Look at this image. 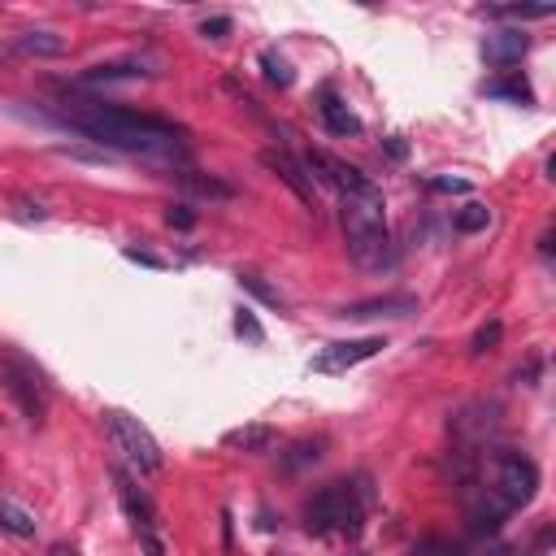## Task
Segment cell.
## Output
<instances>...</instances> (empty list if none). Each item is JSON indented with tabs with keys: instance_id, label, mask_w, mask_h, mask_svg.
Instances as JSON below:
<instances>
[{
	"instance_id": "20",
	"label": "cell",
	"mask_w": 556,
	"mask_h": 556,
	"mask_svg": "<svg viewBox=\"0 0 556 556\" xmlns=\"http://www.w3.org/2000/svg\"><path fill=\"white\" fill-rule=\"evenodd\" d=\"M487 222H491V209H487V205H478V200H470V205H461L457 213H452V226H457L461 235H478V231H487Z\"/></svg>"
},
{
	"instance_id": "2",
	"label": "cell",
	"mask_w": 556,
	"mask_h": 556,
	"mask_svg": "<svg viewBox=\"0 0 556 556\" xmlns=\"http://www.w3.org/2000/svg\"><path fill=\"white\" fill-rule=\"evenodd\" d=\"M457 470L465 483V509H470L474 535H496L513 509L530 504L539 487V465L517 448H474L457 452Z\"/></svg>"
},
{
	"instance_id": "26",
	"label": "cell",
	"mask_w": 556,
	"mask_h": 556,
	"mask_svg": "<svg viewBox=\"0 0 556 556\" xmlns=\"http://www.w3.org/2000/svg\"><path fill=\"white\" fill-rule=\"evenodd\" d=\"M235 331H239V335H248V339H257V344H261V339H265V331H261V322L252 318L248 309H239V318H235Z\"/></svg>"
},
{
	"instance_id": "25",
	"label": "cell",
	"mask_w": 556,
	"mask_h": 556,
	"mask_svg": "<svg viewBox=\"0 0 556 556\" xmlns=\"http://www.w3.org/2000/svg\"><path fill=\"white\" fill-rule=\"evenodd\" d=\"M166 226H174V231H192V226H196L192 205H170L166 209Z\"/></svg>"
},
{
	"instance_id": "30",
	"label": "cell",
	"mask_w": 556,
	"mask_h": 556,
	"mask_svg": "<svg viewBox=\"0 0 556 556\" xmlns=\"http://www.w3.org/2000/svg\"><path fill=\"white\" fill-rule=\"evenodd\" d=\"M417 556H457V548H452V543H426Z\"/></svg>"
},
{
	"instance_id": "32",
	"label": "cell",
	"mask_w": 556,
	"mask_h": 556,
	"mask_svg": "<svg viewBox=\"0 0 556 556\" xmlns=\"http://www.w3.org/2000/svg\"><path fill=\"white\" fill-rule=\"evenodd\" d=\"M387 153L400 161V157H404V139H396V135H391V139H387Z\"/></svg>"
},
{
	"instance_id": "13",
	"label": "cell",
	"mask_w": 556,
	"mask_h": 556,
	"mask_svg": "<svg viewBox=\"0 0 556 556\" xmlns=\"http://www.w3.org/2000/svg\"><path fill=\"white\" fill-rule=\"evenodd\" d=\"M222 444L235 448V452H270L278 444V431H274V426H265V422H248V426H235V431H226Z\"/></svg>"
},
{
	"instance_id": "28",
	"label": "cell",
	"mask_w": 556,
	"mask_h": 556,
	"mask_svg": "<svg viewBox=\"0 0 556 556\" xmlns=\"http://www.w3.org/2000/svg\"><path fill=\"white\" fill-rule=\"evenodd\" d=\"M426 183H431L435 187V192H470V183H465V179H444V174H435V179H426Z\"/></svg>"
},
{
	"instance_id": "19",
	"label": "cell",
	"mask_w": 556,
	"mask_h": 556,
	"mask_svg": "<svg viewBox=\"0 0 556 556\" xmlns=\"http://www.w3.org/2000/svg\"><path fill=\"white\" fill-rule=\"evenodd\" d=\"M261 74H265V83H270V87H292V83H296L292 61L278 57L274 48H265V53H261Z\"/></svg>"
},
{
	"instance_id": "4",
	"label": "cell",
	"mask_w": 556,
	"mask_h": 556,
	"mask_svg": "<svg viewBox=\"0 0 556 556\" xmlns=\"http://www.w3.org/2000/svg\"><path fill=\"white\" fill-rule=\"evenodd\" d=\"M365 513H370V483L365 478H335L309 496L305 526L313 535H357Z\"/></svg>"
},
{
	"instance_id": "9",
	"label": "cell",
	"mask_w": 556,
	"mask_h": 556,
	"mask_svg": "<svg viewBox=\"0 0 556 556\" xmlns=\"http://www.w3.org/2000/svg\"><path fill=\"white\" fill-rule=\"evenodd\" d=\"M261 166L270 170V174H278V183L292 192L300 205H313L318 200V183L309 179V170H305V161H296L287 148H261Z\"/></svg>"
},
{
	"instance_id": "31",
	"label": "cell",
	"mask_w": 556,
	"mask_h": 556,
	"mask_svg": "<svg viewBox=\"0 0 556 556\" xmlns=\"http://www.w3.org/2000/svg\"><path fill=\"white\" fill-rule=\"evenodd\" d=\"M48 556H79V548H74V543H66V539H61V543H53V548H48Z\"/></svg>"
},
{
	"instance_id": "5",
	"label": "cell",
	"mask_w": 556,
	"mask_h": 556,
	"mask_svg": "<svg viewBox=\"0 0 556 556\" xmlns=\"http://www.w3.org/2000/svg\"><path fill=\"white\" fill-rule=\"evenodd\" d=\"M105 431H109L113 448L122 452V461L131 465L135 474H144V478L161 474V465H166V457H161V444L148 435V426L139 422V417L122 413V409H109L105 413Z\"/></svg>"
},
{
	"instance_id": "17",
	"label": "cell",
	"mask_w": 556,
	"mask_h": 556,
	"mask_svg": "<svg viewBox=\"0 0 556 556\" xmlns=\"http://www.w3.org/2000/svg\"><path fill=\"white\" fill-rule=\"evenodd\" d=\"M322 448H326V439H300V444H292L283 452V474H296V470H305V465H318L322 461Z\"/></svg>"
},
{
	"instance_id": "3",
	"label": "cell",
	"mask_w": 556,
	"mask_h": 556,
	"mask_svg": "<svg viewBox=\"0 0 556 556\" xmlns=\"http://www.w3.org/2000/svg\"><path fill=\"white\" fill-rule=\"evenodd\" d=\"M339 226L348 239V257L361 270H383L391 261V231L383 213V192L374 196H344L339 200Z\"/></svg>"
},
{
	"instance_id": "23",
	"label": "cell",
	"mask_w": 556,
	"mask_h": 556,
	"mask_svg": "<svg viewBox=\"0 0 556 556\" xmlns=\"http://www.w3.org/2000/svg\"><path fill=\"white\" fill-rule=\"evenodd\" d=\"M487 18H513V22H530V18H552L548 5H491L483 9Z\"/></svg>"
},
{
	"instance_id": "24",
	"label": "cell",
	"mask_w": 556,
	"mask_h": 556,
	"mask_svg": "<svg viewBox=\"0 0 556 556\" xmlns=\"http://www.w3.org/2000/svg\"><path fill=\"white\" fill-rule=\"evenodd\" d=\"M500 339H504V326H500V322H487V326H478V331H474L470 348H474V352H491V348L500 344Z\"/></svg>"
},
{
	"instance_id": "7",
	"label": "cell",
	"mask_w": 556,
	"mask_h": 556,
	"mask_svg": "<svg viewBox=\"0 0 556 556\" xmlns=\"http://www.w3.org/2000/svg\"><path fill=\"white\" fill-rule=\"evenodd\" d=\"M113 483H118L122 509H126V517L135 522L139 543L148 548V556H166V548H161V539H157V509H153V500H148V491L139 487L126 470H113Z\"/></svg>"
},
{
	"instance_id": "18",
	"label": "cell",
	"mask_w": 556,
	"mask_h": 556,
	"mask_svg": "<svg viewBox=\"0 0 556 556\" xmlns=\"http://www.w3.org/2000/svg\"><path fill=\"white\" fill-rule=\"evenodd\" d=\"M487 96H496V100H517V105H535V87H530L522 74H509V79H491L483 87Z\"/></svg>"
},
{
	"instance_id": "22",
	"label": "cell",
	"mask_w": 556,
	"mask_h": 556,
	"mask_svg": "<svg viewBox=\"0 0 556 556\" xmlns=\"http://www.w3.org/2000/svg\"><path fill=\"white\" fill-rule=\"evenodd\" d=\"M239 287L257 296L261 305H270V309H283V296H278V287H270L261 274H252V270H239Z\"/></svg>"
},
{
	"instance_id": "15",
	"label": "cell",
	"mask_w": 556,
	"mask_h": 556,
	"mask_svg": "<svg viewBox=\"0 0 556 556\" xmlns=\"http://www.w3.org/2000/svg\"><path fill=\"white\" fill-rule=\"evenodd\" d=\"M148 74H157V70H148L144 61H105V66H87L79 74V83L87 87H96V83H122V79H148Z\"/></svg>"
},
{
	"instance_id": "1",
	"label": "cell",
	"mask_w": 556,
	"mask_h": 556,
	"mask_svg": "<svg viewBox=\"0 0 556 556\" xmlns=\"http://www.w3.org/2000/svg\"><path fill=\"white\" fill-rule=\"evenodd\" d=\"M44 118L92 139L100 148H118V153H131V157H148V161L187 157V131L170 118H157V113L105 105V100H70V105H53Z\"/></svg>"
},
{
	"instance_id": "16",
	"label": "cell",
	"mask_w": 556,
	"mask_h": 556,
	"mask_svg": "<svg viewBox=\"0 0 556 556\" xmlns=\"http://www.w3.org/2000/svg\"><path fill=\"white\" fill-rule=\"evenodd\" d=\"M0 530H5V535H14V539H35L40 522H35V513L22 509L14 496H0Z\"/></svg>"
},
{
	"instance_id": "11",
	"label": "cell",
	"mask_w": 556,
	"mask_h": 556,
	"mask_svg": "<svg viewBox=\"0 0 556 556\" xmlns=\"http://www.w3.org/2000/svg\"><path fill=\"white\" fill-rule=\"evenodd\" d=\"M483 53H487V61L491 66H517V61H522L526 53H530V35L526 31H491L487 40H483Z\"/></svg>"
},
{
	"instance_id": "10",
	"label": "cell",
	"mask_w": 556,
	"mask_h": 556,
	"mask_svg": "<svg viewBox=\"0 0 556 556\" xmlns=\"http://www.w3.org/2000/svg\"><path fill=\"white\" fill-rule=\"evenodd\" d=\"M409 313H417V296L387 292V296H370V300H352V305L339 309V318L370 322V318H409Z\"/></svg>"
},
{
	"instance_id": "21",
	"label": "cell",
	"mask_w": 556,
	"mask_h": 556,
	"mask_svg": "<svg viewBox=\"0 0 556 556\" xmlns=\"http://www.w3.org/2000/svg\"><path fill=\"white\" fill-rule=\"evenodd\" d=\"M179 183L187 187V192H196V196H209V200H231V183H222V179H205V174H196V170L179 174Z\"/></svg>"
},
{
	"instance_id": "6",
	"label": "cell",
	"mask_w": 556,
	"mask_h": 556,
	"mask_svg": "<svg viewBox=\"0 0 556 556\" xmlns=\"http://www.w3.org/2000/svg\"><path fill=\"white\" fill-rule=\"evenodd\" d=\"M0 387L18 400V409H22L27 422H35V426L44 422V413H48V383L40 378V370H35L31 361L5 352V357H0Z\"/></svg>"
},
{
	"instance_id": "14",
	"label": "cell",
	"mask_w": 556,
	"mask_h": 556,
	"mask_svg": "<svg viewBox=\"0 0 556 556\" xmlns=\"http://www.w3.org/2000/svg\"><path fill=\"white\" fill-rule=\"evenodd\" d=\"M9 53L14 57H61L66 53V40L57 31H22L9 40Z\"/></svg>"
},
{
	"instance_id": "29",
	"label": "cell",
	"mask_w": 556,
	"mask_h": 556,
	"mask_svg": "<svg viewBox=\"0 0 556 556\" xmlns=\"http://www.w3.org/2000/svg\"><path fill=\"white\" fill-rule=\"evenodd\" d=\"M126 261H139V265H153V270H166L170 261H161L153 257V252H144V248H126Z\"/></svg>"
},
{
	"instance_id": "8",
	"label": "cell",
	"mask_w": 556,
	"mask_h": 556,
	"mask_svg": "<svg viewBox=\"0 0 556 556\" xmlns=\"http://www.w3.org/2000/svg\"><path fill=\"white\" fill-rule=\"evenodd\" d=\"M383 348H387V339H383V335L344 339V344H331V348H322L318 357H313V370H318V374H348L352 365H361V361L378 357V352H383Z\"/></svg>"
},
{
	"instance_id": "27",
	"label": "cell",
	"mask_w": 556,
	"mask_h": 556,
	"mask_svg": "<svg viewBox=\"0 0 556 556\" xmlns=\"http://www.w3.org/2000/svg\"><path fill=\"white\" fill-rule=\"evenodd\" d=\"M200 35L205 40H222V35H231V18H205L200 22Z\"/></svg>"
},
{
	"instance_id": "12",
	"label": "cell",
	"mask_w": 556,
	"mask_h": 556,
	"mask_svg": "<svg viewBox=\"0 0 556 556\" xmlns=\"http://www.w3.org/2000/svg\"><path fill=\"white\" fill-rule=\"evenodd\" d=\"M318 113H322V122H326V131H331V135H339V139L361 135V118L344 105V100L335 96V87H322V105H318Z\"/></svg>"
}]
</instances>
